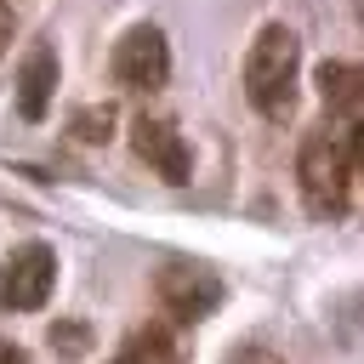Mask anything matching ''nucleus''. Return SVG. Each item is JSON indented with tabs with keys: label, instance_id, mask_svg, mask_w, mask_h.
Returning a JSON list of instances; mask_svg holds the SVG:
<instances>
[{
	"label": "nucleus",
	"instance_id": "1",
	"mask_svg": "<svg viewBox=\"0 0 364 364\" xmlns=\"http://www.w3.org/2000/svg\"><path fill=\"white\" fill-rule=\"evenodd\" d=\"M358 159H364V136L358 125H318L301 136L296 154V188L313 222H341L353 210V188H358Z\"/></svg>",
	"mask_w": 364,
	"mask_h": 364
},
{
	"label": "nucleus",
	"instance_id": "2",
	"mask_svg": "<svg viewBox=\"0 0 364 364\" xmlns=\"http://www.w3.org/2000/svg\"><path fill=\"white\" fill-rule=\"evenodd\" d=\"M296 80H301V40L284 23H262L245 51V97L262 119L284 125L296 114Z\"/></svg>",
	"mask_w": 364,
	"mask_h": 364
},
{
	"label": "nucleus",
	"instance_id": "3",
	"mask_svg": "<svg viewBox=\"0 0 364 364\" xmlns=\"http://www.w3.org/2000/svg\"><path fill=\"white\" fill-rule=\"evenodd\" d=\"M154 296H159V307L176 318V324H199V318H210L216 307H222V279L210 273V267H199V262H165L159 273H154Z\"/></svg>",
	"mask_w": 364,
	"mask_h": 364
},
{
	"label": "nucleus",
	"instance_id": "4",
	"mask_svg": "<svg viewBox=\"0 0 364 364\" xmlns=\"http://www.w3.org/2000/svg\"><path fill=\"white\" fill-rule=\"evenodd\" d=\"M51 290H57V250L40 245V239L17 245L0 267V301L11 313H40L51 301Z\"/></svg>",
	"mask_w": 364,
	"mask_h": 364
},
{
	"label": "nucleus",
	"instance_id": "5",
	"mask_svg": "<svg viewBox=\"0 0 364 364\" xmlns=\"http://www.w3.org/2000/svg\"><path fill=\"white\" fill-rule=\"evenodd\" d=\"M114 80L125 91H159L171 80V46L154 23H131L119 40H114V57H108Z\"/></svg>",
	"mask_w": 364,
	"mask_h": 364
},
{
	"label": "nucleus",
	"instance_id": "6",
	"mask_svg": "<svg viewBox=\"0 0 364 364\" xmlns=\"http://www.w3.org/2000/svg\"><path fill=\"white\" fill-rule=\"evenodd\" d=\"M131 148H136V159H142L148 171H159L165 182H188V176H193V148H188V136H182L171 119H159V114H142V119L131 125Z\"/></svg>",
	"mask_w": 364,
	"mask_h": 364
},
{
	"label": "nucleus",
	"instance_id": "7",
	"mask_svg": "<svg viewBox=\"0 0 364 364\" xmlns=\"http://www.w3.org/2000/svg\"><path fill=\"white\" fill-rule=\"evenodd\" d=\"M57 46H34L28 57H23V68H17V114L28 119V125H40L46 114H51V97H57Z\"/></svg>",
	"mask_w": 364,
	"mask_h": 364
},
{
	"label": "nucleus",
	"instance_id": "8",
	"mask_svg": "<svg viewBox=\"0 0 364 364\" xmlns=\"http://www.w3.org/2000/svg\"><path fill=\"white\" fill-rule=\"evenodd\" d=\"M313 80H318V97H324L330 119L336 125H358V114H364V68L341 63V57H324Z\"/></svg>",
	"mask_w": 364,
	"mask_h": 364
},
{
	"label": "nucleus",
	"instance_id": "9",
	"mask_svg": "<svg viewBox=\"0 0 364 364\" xmlns=\"http://www.w3.org/2000/svg\"><path fill=\"white\" fill-rule=\"evenodd\" d=\"M114 125H119V108H114V102H85V108H74V119H68V131H74L80 142H108Z\"/></svg>",
	"mask_w": 364,
	"mask_h": 364
},
{
	"label": "nucleus",
	"instance_id": "10",
	"mask_svg": "<svg viewBox=\"0 0 364 364\" xmlns=\"http://www.w3.org/2000/svg\"><path fill=\"white\" fill-rule=\"evenodd\" d=\"M125 353H131L136 364H176V358H182V353H176V336H171L165 324H142Z\"/></svg>",
	"mask_w": 364,
	"mask_h": 364
},
{
	"label": "nucleus",
	"instance_id": "11",
	"mask_svg": "<svg viewBox=\"0 0 364 364\" xmlns=\"http://www.w3.org/2000/svg\"><path fill=\"white\" fill-rule=\"evenodd\" d=\"M46 347H51L63 364H74V358L91 353V324H80V318H57V324L46 330Z\"/></svg>",
	"mask_w": 364,
	"mask_h": 364
},
{
	"label": "nucleus",
	"instance_id": "12",
	"mask_svg": "<svg viewBox=\"0 0 364 364\" xmlns=\"http://www.w3.org/2000/svg\"><path fill=\"white\" fill-rule=\"evenodd\" d=\"M228 364H284L273 347H262V341H245V347H233V358Z\"/></svg>",
	"mask_w": 364,
	"mask_h": 364
},
{
	"label": "nucleus",
	"instance_id": "13",
	"mask_svg": "<svg viewBox=\"0 0 364 364\" xmlns=\"http://www.w3.org/2000/svg\"><path fill=\"white\" fill-rule=\"evenodd\" d=\"M0 364H28V353L17 341H0Z\"/></svg>",
	"mask_w": 364,
	"mask_h": 364
},
{
	"label": "nucleus",
	"instance_id": "14",
	"mask_svg": "<svg viewBox=\"0 0 364 364\" xmlns=\"http://www.w3.org/2000/svg\"><path fill=\"white\" fill-rule=\"evenodd\" d=\"M6 46H11V17L0 11V57H6Z\"/></svg>",
	"mask_w": 364,
	"mask_h": 364
},
{
	"label": "nucleus",
	"instance_id": "15",
	"mask_svg": "<svg viewBox=\"0 0 364 364\" xmlns=\"http://www.w3.org/2000/svg\"><path fill=\"white\" fill-rule=\"evenodd\" d=\"M108 364H136V358H131V353H114V358H108Z\"/></svg>",
	"mask_w": 364,
	"mask_h": 364
}]
</instances>
